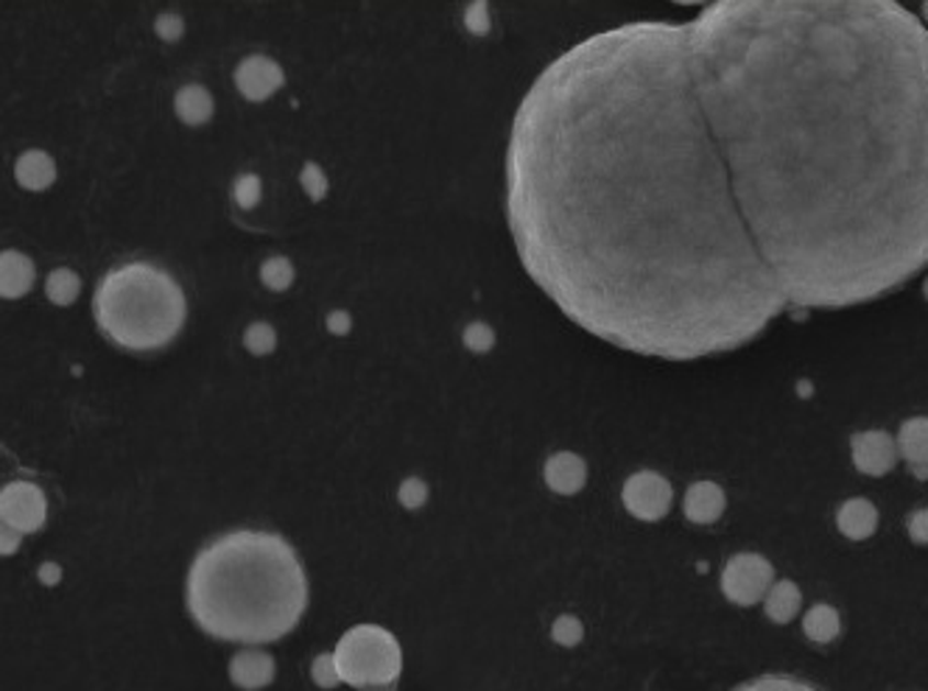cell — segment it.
I'll return each instance as SVG.
<instances>
[{
	"label": "cell",
	"mask_w": 928,
	"mask_h": 691,
	"mask_svg": "<svg viewBox=\"0 0 928 691\" xmlns=\"http://www.w3.org/2000/svg\"><path fill=\"white\" fill-rule=\"evenodd\" d=\"M523 269L666 361L928 266V29L895 0H719L557 56L506 146Z\"/></svg>",
	"instance_id": "cell-1"
},
{
	"label": "cell",
	"mask_w": 928,
	"mask_h": 691,
	"mask_svg": "<svg viewBox=\"0 0 928 691\" xmlns=\"http://www.w3.org/2000/svg\"><path fill=\"white\" fill-rule=\"evenodd\" d=\"M185 605L219 642L269 644L289 636L308 608V577L283 535L235 530L193 557Z\"/></svg>",
	"instance_id": "cell-2"
},
{
	"label": "cell",
	"mask_w": 928,
	"mask_h": 691,
	"mask_svg": "<svg viewBox=\"0 0 928 691\" xmlns=\"http://www.w3.org/2000/svg\"><path fill=\"white\" fill-rule=\"evenodd\" d=\"M92 314L101 334L123 350H160L179 336L188 316L174 275L148 260L115 266L96 286Z\"/></svg>",
	"instance_id": "cell-3"
},
{
	"label": "cell",
	"mask_w": 928,
	"mask_h": 691,
	"mask_svg": "<svg viewBox=\"0 0 928 691\" xmlns=\"http://www.w3.org/2000/svg\"><path fill=\"white\" fill-rule=\"evenodd\" d=\"M342 683L353 689H387L403 672V649L398 638L381 624H356L338 638L336 649Z\"/></svg>",
	"instance_id": "cell-4"
},
{
	"label": "cell",
	"mask_w": 928,
	"mask_h": 691,
	"mask_svg": "<svg viewBox=\"0 0 928 691\" xmlns=\"http://www.w3.org/2000/svg\"><path fill=\"white\" fill-rule=\"evenodd\" d=\"M775 580V568L758 551H741L730 557L722 568V593L730 599L733 605L750 608L763 602V597Z\"/></svg>",
	"instance_id": "cell-5"
},
{
	"label": "cell",
	"mask_w": 928,
	"mask_h": 691,
	"mask_svg": "<svg viewBox=\"0 0 928 691\" xmlns=\"http://www.w3.org/2000/svg\"><path fill=\"white\" fill-rule=\"evenodd\" d=\"M622 501L633 519L655 524V521L669 515L671 501H674V490H671L669 479L660 476L658 470H638V473H633L627 482H624Z\"/></svg>",
	"instance_id": "cell-6"
},
{
	"label": "cell",
	"mask_w": 928,
	"mask_h": 691,
	"mask_svg": "<svg viewBox=\"0 0 928 691\" xmlns=\"http://www.w3.org/2000/svg\"><path fill=\"white\" fill-rule=\"evenodd\" d=\"M48 519V501L34 482H9L0 490V521L18 535L43 530Z\"/></svg>",
	"instance_id": "cell-7"
},
{
	"label": "cell",
	"mask_w": 928,
	"mask_h": 691,
	"mask_svg": "<svg viewBox=\"0 0 928 691\" xmlns=\"http://www.w3.org/2000/svg\"><path fill=\"white\" fill-rule=\"evenodd\" d=\"M286 85L283 68L266 54H253L241 59L235 68V87L246 101H266Z\"/></svg>",
	"instance_id": "cell-8"
},
{
	"label": "cell",
	"mask_w": 928,
	"mask_h": 691,
	"mask_svg": "<svg viewBox=\"0 0 928 691\" xmlns=\"http://www.w3.org/2000/svg\"><path fill=\"white\" fill-rule=\"evenodd\" d=\"M850 457L859 473L884 476L898 465V439L886 432H859L850 437Z\"/></svg>",
	"instance_id": "cell-9"
},
{
	"label": "cell",
	"mask_w": 928,
	"mask_h": 691,
	"mask_svg": "<svg viewBox=\"0 0 928 691\" xmlns=\"http://www.w3.org/2000/svg\"><path fill=\"white\" fill-rule=\"evenodd\" d=\"M543 479L557 495H577L588 484V462L571 450H557L546 459Z\"/></svg>",
	"instance_id": "cell-10"
},
{
	"label": "cell",
	"mask_w": 928,
	"mask_h": 691,
	"mask_svg": "<svg viewBox=\"0 0 928 691\" xmlns=\"http://www.w3.org/2000/svg\"><path fill=\"white\" fill-rule=\"evenodd\" d=\"M275 658L264 649H241L230 658V680L244 691H260L275 680Z\"/></svg>",
	"instance_id": "cell-11"
},
{
	"label": "cell",
	"mask_w": 928,
	"mask_h": 691,
	"mask_svg": "<svg viewBox=\"0 0 928 691\" xmlns=\"http://www.w3.org/2000/svg\"><path fill=\"white\" fill-rule=\"evenodd\" d=\"M727 506V495L716 482H694L683 499V513L691 524H716Z\"/></svg>",
	"instance_id": "cell-12"
},
{
	"label": "cell",
	"mask_w": 928,
	"mask_h": 691,
	"mask_svg": "<svg viewBox=\"0 0 928 691\" xmlns=\"http://www.w3.org/2000/svg\"><path fill=\"white\" fill-rule=\"evenodd\" d=\"M37 278L34 260L18 249H3L0 253V297L3 300H20L31 291Z\"/></svg>",
	"instance_id": "cell-13"
},
{
	"label": "cell",
	"mask_w": 928,
	"mask_h": 691,
	"mask_svg": "<svg viewBox=\"0 0 928 691\" xmlns=\"http://www.w3.org/2000/svg\"><path fill=\"white\" fill-rule=\"evenodd\" d=\"M14 179L25 191H45L54 186L56 179V163L48 152L43 148H29L14 163Z\"/></svg>",
	"instance_id": "cell-14"
},
{
	"label": "cell",
	"mask_w": 928,
	"mask_h": 691,
	"mask_svg": "<svg viewBox=\"0 0 928 691\" xmlns=\"http://www.w3.org/2000/svg\"><path fill=\"white\" fill-rule=\"evenodd\" d=\"M837 526L850 540H868L879 530V510L868 499H848L839 506Z\"/></svg>",
	"instance_id": "cell-15"
},
{
	"label": "cell",
	"mask_w": 928,
	"mask_h": 691,
	"mask_svg": "<svg viewBox=\"0 0 928 691\" xmlns=\"http://www.w3.org/2000/svg\"><path fill=\"white\" fill-rule=\"evenodd\" d=\"M174 110H177L179 121L188 126H202L213 118V96L204 85H185L179 87L174 96Z\"/></svg>",
	"instance_id": "cell-16"
},
{
	"label": "cell",
	"mask_w": 928,
	"mask_h": 691,
	"mask_svg": "<svg viewBox=\"0 0 928 691\" xmlns=\"http://www.w3.org/2000/svg\"><path fill=\"white\" fill-rule=\"evenodd\" d=\"M800 608H803V593H800V588L792 580L772 582L769 593L763 597V611L775 624L794 622Z\"/></svg>",
	"instance_id": "cell-17"
},
{
	"label": "cell",
	"mask_w": 928,
	"mask_h": 691,
	"mask_svg": "<svg viewBox=\"0 0 928 691\" xmlns=\"http://www.w3.org/2000/svg\"><path fill=\"white\" fill-rule=\"evenodd\" d=\"M898 454L912 468L915 465H928V417H912L901 426Z\"/></svg>",
	"instance_id": "cell-18"
},
{
	"label": "cell",
	"mask_w": 928,
	"mask_h": 691,
	"mask_svg": "<svg viewBox=\"0 0 928 691\" xmlns=\"http://www.w3.org/2000/svg\"><path fill=\"white\" fill-rule=\"evenodd\" d=\"M803 633L817 644L834 642V638L842 633V618H839L837 608L825 605V602L814 605L812 611L803 616Z\"/></svg>",
	"instance_id": "cell-19"
},
{
	"label": "cell",
	"mask_w": 928,
	"mask_h": 691,
	"mask_svg": "<svg viewBox=\"0 0 928 691\" xmlns=\"http://www.w3.org/2000/svg\"><path fill=\"white\" fill-rule=\"evenodd\" d=\"M79 291H81L79 275H76L74 269H68V266L54 269V272L48 275V280H45V294H48V300L54 305H74Z\"/></svg>",
	"instance_id": "cell-20"
},
{
	"label": "cell",
	"mask_w": 928,
	"mask_h": 691,
	"mask_svg": "<svg viewBox=\"0 0 928 691\" xmlns=\"http://www.w3.org/2000/svg\"><path fill=\"white\" fill-rule=\"evenodd\" d=\"M294 264L286 255H271L260 264V283L269 291H286L294 283Z\"/></svg>",
	"instance_id": "cell-21"
},
{
	"label": "cell",
	"mask_w": 928,
	"mask_h": 691,
	"mask_svg": "<svg viewBox=\"0 0 928 691\" xmlns=\"http://www.w3.org/2000/svg\"><path fill=\"white\" fill-rule=\"evenodd\" d=\"M244 347L253 356H269L277 347V331L269 322H253V325L244 331Z\"/></svg>",
	"instance_id": "cell-22"
},
{
	"label": "cell",
	"mask_w": 928,
	"mask_h": 691,
	"mask_svg": "<svg viewBox=\"0 0 928 691\" xmlns=\"http://www.w3.org/2000/svg\"><path fill=\"white\" fill-rule=\"evenodd\" d=\"M733 691H817L814 686L803 683V680L786 678V675H767V678L750 680V683H741Z\"/></svg>",
	"instance_id": "cell-23"
},
{
	"label": "cell",
	"mask_w": 928,
	"mask_h": 691,
	"mask_svg": "<svg viewBox=\"0 0 928 691\" xmlns=\"http://www.w3.org/2000/svg\"><path fill=\"white\" fill-rule=\"evenodd\" d=\"M260 193H264V182H260L258 174H241L233 186V199L238 208L253 210L255 204L260 202Z\"/></svg>",
	"instance_id": "cell-24"
},
{
	"label": "cell",
	"mask_w": 928,
	"mask_h": 691,
	"mask_svg": "<svg viewBox=\"0 0 928 691\" xmlns=\"http://www.w3.org/2000/svg\"><path fill=\"white\" fill-rule=\"evenodd\" d=\"M461 342H465V347L473 353H490L492 347H495V331H492V325H487V322H470L465 331H461Z\"/></svg>",
	"instance_id": "cell-25"
},
{
	"label": "cell",
	"mask_w": 928,
	"mask_h": 691,
	"mask_svg": "<svg viewBox=\"0 0 928 691\" xmlns=\"http://www.w3.org/2000/svg\"><path fill=\"white\" fill-rule=\"evenodd\" d=\"M551 638L560 647H577L584 638V624L577 616H571V613H566V616H560L551 624Z\"/></svg>",
	"instance_id": "cell-26"
},
{
	"label": "cell",
	"mask_w": 928,
	"mask_h": 691,
	"mask_svg": "<svg viewBox=\"0 0 928 691\" xmlns=\"http://www.w3.org/2000/svg\"><path fill=\"white\" fill-rule=\"evenodd\" d=\"M300 186L311 197V202H322L327 197V177L320 163H305L300 174Z\"/></svg>",
	"instance_id": "cell-27"
},
{
	"label": "cell",
	"mask_w": 928,
	"mask_h": 691,
	"mask_svg": "<svg viewBox=\"0 0 928 691\" xmlns=\"http://www.w3.org/2000/svg\"><path fill=\"white\" fill-rule=\"evenodd\" d=\"M311 678H314V683L320 686V689H336V686L342 683V675H338L333 653L316 655V660L311 664Z\"/></svg>",
	"instance_id": "cell-28"
},
{
	"label": "cell",
	"mask_w": 928,
	"mask_h": 691,
	"mask_svg": "<svg viewBox=\"0 0 928 691\" xmlns=\"http://www.w3.org/2000/svg\"><path fill=\"white\" fill-rule=\"evenodd\" d=\"M398 501L406 506V510H420V506L428 501V484H425L420 476H409V479L400 482Z\"/></svg>",
	"instance_id": "cell-29"
},
{
	"label": "cell",
	"mask_w": 928,
	"mask_h": 691,
	"mask_svg": "<svg viewBox=\"0 0 928 691\" xmlns=\"http://www.w3.org/2000/svg\"><path fill=\"white\" fill-rule=\"evenodd\" d=\"M154 29H157L160 40H166V43H177V40H182V34H185V20L179 18L177 12H163L160 18L154 20Z\"/></svg>",
	"instance_id": "cell-30"
},
{
	"label": "cell",
	"mask_w": 928,
	"mask_h": 691,
	"mask_svg": "<svg viewBox=\"0 0 928 691\" xmlns=\"http://www.w3.org/2000/svg\"><path fill=\"white\" fill-rule=\"evenodd\" d=\"M465 25H468L473 34H479V37H481V34L490 32V12H487L484 0H476V3H470L468 12H465Z\"/></svg>",
	"instance_id": "cell-31"
},
{
	"label": "cell",
	"mask_w": 928,
	"mask_h": 691,
	"mask_svg": "<svg viewBox=\"0 0 928 691\" xmlns=\"http://www.w3.org/2000/svg\"><path fill=\"white\" fill-rule=\"evenodd\" d=\"M909 537L915 544H928V510H917L909 519Z\"/></svg>",
	"instance_id": "cell-32"
},
{
	"label": "cell",
	"mask_w": 928,
	"mask_h": 691,
	"mask_svg": "<svg viewBox=\"0 0 928 691\" xmlns=\"http://www.w3.org/2000/svg\"><path fill=\"white\" fill-rule=\"evenodd\" d=\"M325 325L333 336H347V334H350V327H353V316L347 314V311L336 309V311H331V314H327Z\"/></svg>",
	"instance_id": "cell-33"
},
{
	"label": "cell",
	"mask_w": 928,
	"mask_h": 691,
	"mask_svg": "<svg viewBox=\"0 0 928 691\" xmlns=\"http://www.w3.org/2000/svg\"><path fill=\"white\" fill-rule=\"evenodd\" d=\"M37 577H40V582H43V586H56V582L62 580V568L56 566V562H43V566H40V571H37Z\"/></svg>",
	"instance_id": "cell-34"
},
{
	"label": "cell",
	"mask_w": 928,
	"mask_h": 691,
	"mask_svg": "<svg viewBox=\"0 0 928 691\" xmlns=\"http://www.w3.org/2000/svg\"><path fill=\"white\" fill-rule=\"evenodd\" d=\"M0 537H3V546H0V551H3V555H14V551H18V546H20V537H23V535H18V532H12V530H7V526H3Z\"/></svg>",
	"instance_id": "cell-35"
},
{
	"label": "cell",
	"mask_w": 928,
	"mask_h": 691,
	"mask_svg": "<svg viewBox=\"0 0 928 691\" xmlns=\"http://www.w3.org/2000/svg\"><path fill=\"white\" fill-rule=\"evenodd\" d=\"M912 473H915L917 479H923V482H926V479H928V465H915V468H912Z\"/></svg>",
	"instance_id": "cell-36"
},
{
	"label": "cell",
	"mask_w": 928,
	"mask_h": 691,
	"mask_svg": "<svg viewBox=\"0 0 928 691\" xmlns=\"http://www.w3.org/2000/svg\"><path fill=\"white\" fill-rule=\"evenodd\" d=\"M923 294H926V300H928V278H926V283H923Z\"/></svg>",
	"instance_id": "cell-37"
},
{
	"label": "cell",
	"mask_w": 928,
	"mask_h": 691,
	"mask_svg": "<svg viewBox=\"0 0 928 691\" xmlns=\"http://www.w3.org/2000/svg\"><path fill=\"white\" fill-rule=\"evenodd\" d=\"M923 14H926V20H928V3H923Z\"/></svg>",
	"instance_id": "cell-38"
}]
</instances>
